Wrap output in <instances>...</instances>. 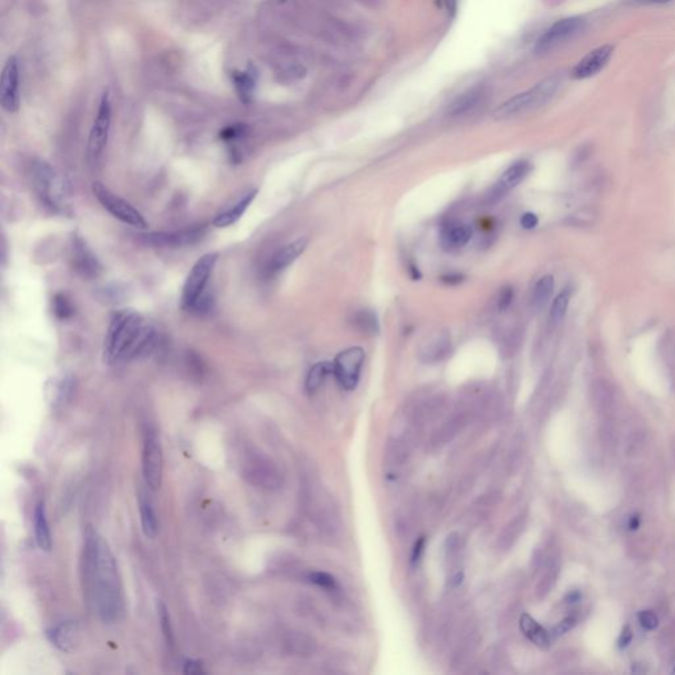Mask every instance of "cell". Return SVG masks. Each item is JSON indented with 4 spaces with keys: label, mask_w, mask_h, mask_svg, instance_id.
<instances>
[{
    "label": "cell",
    "mask_w": 675,
    "mask_h": 675,
    "mask_svg": "<svg viewBox=\"0 0 675 675\" xmlns=\"http://www.w3.org/2000/svg\"><path fill=\"white\" fill-rule=\"evenodd\" d=\"M83 574L86 594L103 622H115L123 611L122 585L107 542L91 526L85 533Z\"/></svg>",
    "instance_id": "1"
},
{
    "label": "cell",
    "mask_w": 675,
    "mask_h": 675,
    "mask_svg": "<svg viewBox=\"0 0 675 675\" xmlns=\"http://www.w3.org/2000/svg\"><path fill=\"white\" fill-rule=\"evenodd\" d=\"M157 331L134 310H117L111 315L105 338V361L122 364L151 354L156 346Z\"/></svg>",
    "instance_id": "2"
},
{
    "label": "cell",
    "mask_w": 675,
    "mask_h": 675,
    "mask_svg": "<svg viewBox=\"0 0 675 675\" xmlns=\"http://www.w3.org/2000/svg\"><path fill=\"white\" fill-rule=\"evenodd\" d=\"M218 262V253H210L199 257L193 265L182 288L180 305L184 312L206 313L213 304L208 282L213 277Z\"/></svg>",
    "instance_id": "3"
},
{
    "label": "cell",
    "mask_w": 675,
    "mask_h": 675,
    "mask_svg": "<svg viewBox=\"0 0 675 675\" xmlns=\"http://www.w3.org/2000/svg\"><path fill=\"white\" fill-rule=\"evenodd\" d=\"M32 181L37 197L48 210L55 214L69 213L70 191L66 180L53 166L43 160L32 164Z\"/></svg>",
    "instance_id": "4"
},
{
    "label": "cell",
    "mask_w": 675,
    "mask_h": 675,
    "mask_svg": "<svg viewBox=\"0 0 675 675\" xmlns=\"http://www.w3.org/2000/svg\"><path fill=\"white\" fill-rule=\"evenodd\" d=\"M558 87V77L556 75L549 77L541 81L540 83H537L534 87H531L528 91H523L514 98L506 100L501 106H499L494 112V117L496 120H508V119L523 115L531 110L541 107L554 97Z\"/></svg>",
    "instance_id": "5"
},
{
    "label": "cell",
    "mask_w": 675,
    "mask_h": 675,
    "mask_svg": "<svg viewBox=\"0 0 675 675\" xmlns=\"http://www.w3.org/2000/svg\"><path fill=\"white\" fill-rule=\"evenodd\" d=\"M91 190L94 197L98 199L103 208L107 210L114 218H117V220L142 230L148 227V222L139 210L128 203L126 199L120 198L115 193H112L100 181H95L92 184Z\"/></svg>",
    "instance_id": "6"
},
{
    "label": "cell",
    "mask_w": 675,
    "mask_h": 675,
    "mask_svg": "<svg viewBox=\"0 0 675 675\" xmlns=\"http://www.w3.org/2000/svg\"><path fill=\"white\" fill-rule=\"evenodd\" d=\"M111 120H112V105L110 98V91L105 90L100 97V106L91 127L89 143H87V157L91 164H97L100 161L102 154L107 145Z\"/></svg>",
    "instance_id": "7"
},
{
    "label": "cell",
    "mask_w": 675,
    "mask_h": 675,
    "mask_svg": "<svg viewBox=\"0 0 675 675\" xmlns=\"http://www.w3.org/2000/svg\"><path fill=\"white\" fill-rule=\"evenodd\" d=\"M310 511L318 529L327 537H335L341 531V514L329 492L314 491V496L310 497Z\"/></svg>",
    "instance_id": "8"
},
{
    "label": "cell",
    "mask_w": 675,
    "mask_h": 675,
    "mask_svg": "<svg viewBox=\"0 0 675 675\" xmlns=\"http://www.w3.org/2000/svg\"><path fill=\"white\" fill-rule=\"evenodd\" d=\"M366 352L361 347H350L341 352L333 363V373L339 386L346 390L355 389L364 364Z\"/></svg>",
    "instance_id": "9"
},
{
    "label": "cell",
    "mask_w": 675,
    "mask_h": 675,
    "mask_svg": "<svg viewBox=\"0 0 675 675\" xmlns=\"http://www.w3.org/2000/svg\"><path fill=\"white\" fill-rule=\"evenodd\" d=\"M585 28V18H578V16L558 20L537 41L536 52L540 54L549 53L551 51L557 49L558 46L566 44L579 33H582Z\"/></svg>",
    "instance_id": "10"
},
{
    "label": "cell",
    "mask_w": 675,
    "mask_h": 675,
    "mask_svg": "<svg viewBox=\"0 0 675 675\" xmlns=\"http://www.w3.org/2000/svg\"><path fill=\"white\" fill-rule=\"evenodd\" d=\"M69 261L73 270L83 279H98L103 272V267L95 253L91 251L87 243L77 234L70 238Z\"/></svg>",
    "instance_id": "11"
},
{
    "label": "cell",
    "mask_w": 675,
    "mask_h": 675,
    "mask_svg": "<svg viewBox=\"0 0 675 675\" xmlns=\"http://www.w3.org/2000/svg\"><path fill=\"white\" fill-rule=\"evenodd\" d=\"M162 447L159 437L154 432H148L145 434L144 446H143V457H142V468L145 484L152 491L159 489L162 482Z\"/></svg>",
    "instance_id": "12"
},
{
    "label": "cell",
    "mask_w": 675,
    "mask_h": 675,
    "mask_svg": "<svg viewBox=\"0 0 675 675\" xmlns=\"http://www.w3.org/2000/svg\"><path fill=\"white\" fill-rule=\"evenodd\" d=\"M0 105L9 114L20 108V66L16 55H11L0 78Z\"/></svg>",
    "instance_id": "13"
},
{
    "label": "cell",
    "mask_w": 675,
    "mask_h": 675,
    "mask_svg": "<svg viewBox=\"0 0 675 675\" xmlns=\"http://www.w3.org/2000/svg\"><path fill=\"white\" fill-rule=\"evenodd\" d=\"M612 54L613 46L610 44L599 46L594 51H591L574 66V69L571 70V78L587 80V78L594 77L607 66V63H610V60L612 58Z\"/></svg>",
    "instance_id": "14"
},
{
    "label": "cell",
    "mask_w": 675,
    "mask_h": 675,
    "mask_svg": "<svg viewBox=\"0 0 675 675\" xmlns=\"http://www.w3.org/2000/svg\"><path fill=\"white\" fill-rule=\"evenodd\" d=\"M529 171H531V164L529 162H514L512 166H509L503 173V176L496 182L495 186L491 189V193L488 196L489 202L496 203L500 199L504 198L511 190H514L520 182L525 180V177L529 174Z\"/></svg>",
    "instance_id": "15"
},
{
    "label": "cell",
    "mask_w": 675,
    "mask_h": 675,
    "mask_svg": "<svg viewBox=\"0 0 675 675\" xmlns=\"http://www.w3.org/2000/svg\"><path fill=\"white\" fill-rule=\"evenodd\" d=\"M468 417L469 415L467 412H458L451 415L447 421H445V423L441 425V427H438L432 434V441H430L432 449L440 450L454 441L458 437V434H460V432L467 426Z\"/></svg>",
    "instance_id": "16"
},
{
    "label": "cell",
    "mask_w": 675,
    "mask_h": 675,
    "mask_svg": "<svg viewBox=\"0 0 675 675\" xmlns=\"http://www.w3.org/2000/svg\"><path fill=\"white\" fill-rule=\"evenodd\" d=\"M307 238H298L296 240H293L292 243L284 245L282 248H280L279 251L270 257V262L267 265V272L270 275H276L281 270L288 268L290 264H293L304 253V251L307 250Z\"/></svg>",
    "instance_id": "17"
},
{
    "label": "cell",
    "mask_w": 675,
    "mask_h": 675,
    "mask_svg": "<svg viewBox=\"0 0 675 675\" xmlns=\"http://www.w3.org/2000/svg\"><path fill=\"white\" fill-rule=\"evenodd\" d=\"M49 642L63 652H73L78 642V625L75 622H63L46 630Z\"/></svg>",
    "instance_id": "18"
},
{
    "label": "cell",
    "mask_w": 675,
    "mask_h": 675,
    "mask_svg": "<svg viewBox=\"0 0 675 675\" xmlns=\"http://www.w3.org/2000/svg\"><path fill=\"white\" fill-rule=\"evenodd\" d=\"M259 78V72L253 63H250L245 70H235L231 73V80L234 82L235 90L239 100L245 105L253 102L255 87Z\"/></svg>",
    "instance_id": "19"
},
{
    "label": "cell",
    "mask_w": 675,
    "mask_h": 675,
    "mask_svg": "<svg viewBox=\"0 0 675 675\" xmlns=\"http://www.w3.org/2000/svg\"><path fill=\"white\" fill-rule=\"evenodd\" d=\"M256 196H257V190L256 189L247 193L245 196H243L235 203L234 206H231V208L225 210L223 213L218 214L213 220V225L216 228H225L228 225L236 223L242 218L244 213L247 211V208H250V205L253 203V199L256 198Z\"/></svg>",
    "instance_id": "20"
},
{
    "label": "cell",
    "mask_w": 675,
    "mask_h": 675,
    "mask_svg": "<svg viewBox=\"0 0 675 675\" xmlns=\"http://www.w3.org/2000/svg\"><path fill=\"white\" fill-rule=\"evenodd\" d=\"M201 238H202V230L194 228V230H186V231L173 233V234L148 235L147 240L149 243L160 245V247H181V245L194 243Z\"/></svg>",
    "instance_id": "21"
},
{
    "label": "cell",
    "mask_w": 675,
    "mask_h": 675,
    "mask_svg": "<svg viewBox=\"0 0 675 675\" xmlns=\"http://www.w3.org/2000/svg\"><path fill=\"white\" fill-rule=\"evenodd\" d=\"M484 98H486L484 89L483 87H474V89L468 90L467 92H464L462 97H459L451 105L449 114L452 117L468 115L482 105V102L484 100Z\"/></svg>",
    "instance_id": "22"
},
{
    "label": "cell",
    "mask_w": 675,
    "mask_h": 675,
    "mask_svg": "<svg viewBox=\"0 0 675 675\" xmlns=\"http://www.w3.org/2000/svg\"><path fill=\"white\" fill-rule=\"evenodd\" d=\"M75 389V378L72 375H61L52 378L48 386L46 393L53 405H63L70 397Z\"/></svg>",
    "instance_id": "23"
},
{
    "label": "cell",
    "mask_w": 675,
    "mask_h": 675,
    "mask_svg": "<svg viewBox=\"0 0 675 675\" xmlns=\"http://www.w3.org/2000/svg\"><path fill=\"white\" fill-rule=\"evenodd\" d=\"M33 526H35V540L37 546L44 551L52 549V536L49 523L46 519V508L44 501H40L33 512Z\"/></svg>",
    "instance_id": "24"
},
{
    "label": "cell",
    "mask_w": 675,
    "mask_h": 675,
    "mask_svg": "<svg viewBox=\"0 0 675 675\" xmlns=\"http://www.w3.org/2000/svg\"><path fill=\"white\" fill-rule=\"evenodd\" d=\"M139 508H140V520H142L145 537L152 540L157 536L159 521H157V514L154 512L152 501L145 494L139 496Z\"/></svg>",
    "instance_id": "25"
},
{
    "label": "cell",
    "mask_w": 675,
    "mask_h": 675,
    "mask_svg": "<svg viewBox=\"0 0 675 675\" xmlns=\"http://www.w3.org/2000/svg\"><path fill=\"white\" fill-rule=\"evenodd\" d=\"M525 526H526V519L523 516H519L512 521L508 522L497 538V548L501 551H506L514 548V543L519 541L525 531Z\"/></svg>",
    "instance_id": "26"
},
{
    "label": "cell",
    "mask_w": 675,
    "mask_h": 675,
    "mask_svg": "<svg viewBox=\"0 0 675 675\" xmlns=\"http://www.w3.org/2000/svg\"><path fill=\"white\" fill-rule=\"evenodd\" d=\"M520 628L523 634L540 648H548L550 645V636L546 630L541 627L529 615H522L520 619Z\"/></svg>",
    "instance_id": "27"
},
{
    "label": "cell",
    "mask_w": 675,
    "mask_h": 675,
    "mask_svg": "<svg viewBox=\"0 0 675 675\" xmlns=\"http://www.w3.org/2000/svg\"><path fill=\"white\" fill-rule=\"evenodd\" d=\"M472 231L466 225H450L445 227L442 240L449 248H460L469 242Z\"/></svg>",
    "instance_id": "28"
},
{
    "label": "cell",
    "mask_w": 675,
    "mask_h": 675,
    "mask_svg": "<svg viewBox=\"0 0 675 675\" xmlns=\"http://www.w3.org/2000/svg\"><path fill=\"white\" fill-rule=\"evenodd\" d=\"M554 285H556L554 277L550 275H546L537 281L531 293V305L536 310H541L548 305L550 297L554 292Z\"/></svg>",
    "instance_id": "29"
},
{
    "label": "cell",
    "mask_w": 675,
    "mask_h": 675,
    "mask_svg": "<svg viewBox=\"0 0 675 675\" xmlns=\"http://www.w3.org/2000/svg\"><path fill=\"white\" fill-rule=\"evenodd\" d=\"M333 372V364L329 363H317L307 372L305 378V389L307 393H315L324 386L327 375Z\"/></svg>",
    "instance_id": "30"
},
{
    "label": "cell",
    "mask_w": 675,
    "mask_h": 675,
    "mask_svg": "<svg viewBox=\"0 0 675 675\" xmlns=\"http://www.w3.org/2000/svg\"><path fill=\"white\" fill-rule=\"evenodd\" d=\"M352 324L361 333L369 334V335L378 333V317L371 310H361L355 313L352 318Z\"/></svg>",
    "instance_id": "31"
},
{
    "label": "cell",
    "mask_w": 675,
    "mask_h": 675,
    "mask_svg": "<svg viewBox=\"0 0 675 675\" xmlns=\"http://www.w3.org/2000/svg\"><path fill=\"white\" fill-rule=\"evenodd\" d=\"M571 299V289H563L558 296L554 299L551 312H550V321L551 324H557L562 322L565 315L568 313V305Z\"/></svg>",
    "instance_id": "32"
},
{
    "label": "cell",
    "mask_w": 675,
    "mask_h": 675,
    "mask_svg": "<svg viewBox=\"0 0 675 675\" xmlns=\"http://www.w3.org/2000/svg\"><path fill=\"white\" fill-rule=\"evenodd\" d=\"M52 309H53V314L61 321L69 319L74 314L72 299L63 293H57L54 296L52 299Z\"/></svg>",
    "instance_id": "33"
},
{
    "label": "cell",
    "mask_w": 675,
    "mask_h": 675,
    "mask_svg": "<svg viewBox=\"0 0 675 675\" xmlns=\"http://www.w3.org/2000/svg\"><path fill=\"white\" fill-rule=\"evenodd\" d=\"M558 563L556 559H551L548 568L545 571L543 576L541 578L540 583L537 585V594L540 597H543L545 595L550 592L551 587L556 583V579L558 576Z\"/></svg>",
    "instance_id": "34"
},
{
    "label": "cell",
    "mask_w": 675,
    "mask_h": 675,
    "mask_svg": "<svg viewBox=\"0 0 675 675\" xmlns=\"http://www.w3.org/2000/svg\"><path fill=\"white\" fill-rule=\"evenodd\" d=\"M157 612H159V622L161 627L162 634L166 639V642L169 645H173L174 639H173V629H171V615L168 612L166 605L162 602H159L157 604Z\"/></svg>",
    "instance_id": "35"
},
{
    "label": "cell",
    "mask_w": 675,
    "mask_h": 675,
    "mask_svg": "<svg viewBox=\"0 0 675 675\" xmlns=\"http://www.w3.org/2000/svg\"><path fill=\"white\" fill-rule=\"evenodd\" d=\"M522 455H523V442L522 440H514L511 446V450L508 452V459H506V466L511 472H514L520 466Z\"/></svg>",
    "instance_id": "36"
},
{
    "label": "cell",
    "mask_w": 675,
    "mask_h": 675,
    "mask_svg": "<svg viewBox=\"0 0 675 675\" xmlns=\"http://www.w3.org/2000/svg\"><path fill=\"white\" fill-rule=\"evenodd\" d=\"M309 580L313 583V585H317L321 588H324L327 591H335L338 588L336 585V582L334 579L333 576L326 574V573H321V571H315V573H310L309 575Z\"/></svg>",
    "instance_id": "37"
},
{
    "label": "cell",
    "mask_w": 675,
    "mask_h": 675,
    "mask_svg": "<svg viewBox=\"0 0 675 675\" xmlns=\"http://www.w3.org/2000/svg\"><path fill=\"white\" fill-rule=\"evenodd\" d=\"M247 131H248V127L245 124H234V126L227 127L223 131H220V139L225 140L227 143H235L240 139H243L244 136L247 135Z\"/></svg>",
    "instance_id": "38"
},
{
    "label": "cell",
    "mask_w": 675,
    "mask_h": 675,
    "mask_svg": "<svg viewBox=\"0 0 675 675\" xmlns=\"http://www.w3.org/2000/svg\"><path fill=\"white\" fill-rule=\"evenodd\" d=\"M639 622L642 628L653 630L658 627V617L653 611H644L639 615Z\"/></svg>",
    "instance_id": "39"
},
{
    "label": "cell",
    "mask_w": 675,
    "mask_h": 675,
    "mask_svg": "<svg viewBox=\"0 0 675 675\" xmlns=\"http://www.w3.org/2000/svg\"><path fill=\"white\" fill-rule=\"evenodd\" d=\"M514 289L511 287H505V288L500 290V294H499V299H497V304H499V309L501 312L506 310L508 307H511V304L514 302Z\"/></svg>",
    "instance_id": "40"
},
{
    "label": "cell",
    "mask_w": 675,
    "mask_h": 675,
    "mask_svg": "<svg viewBox=\"0 0 675 675\" xmlns=\"http://www.w3.org/2000/svg\"><path fill=\"white\" fill-rule=\"evenodd\" d=\"M184 673L188 675H199L205 674L206 671L203 670V666L199 661L190 659V661H186L185 665H184Z\"/></svg>",
    "instance_id": "41"
},
{
    "label": "cell",
    "mask_w": 675,
    "mask_h": 675,
    "mask_svg": "<svg viewBox=\"0 0 675 675\" xmlns=\"http://www.w3.org/2000/svg\"><path fill=\"white\" fill-rule=\"evenodd\" d=\"M538 222H540V220H538V216H536V214H533V213H525V214L521 216V220H520V223H521L522 227H523L525 230H533V228H536V227L538 225Z\"/></svg>",
    "instance_id": "42"
},
{
    "label": "cell",
    "mask_w": 675,
    "mask_h": 675,
    "mask_svg": "<svg viewBox=\"0 0 675 675\" xmlns=\"http://www.w3.org/2000/svg\"><path fill=\"white\" fill-rule=\"evenodd\" d=\"M573 627H574V620L568 617V619H565L563 622H559L553 633H554V636H562V634H565L566 632L571 629Z\"/></svg>",
    "instance_id": "43"
},
{
    "label": "cell",
    "mask_w": 675,
    "mask_h": 675,
    "mask_svg": "<svg viewBox=\"0 0 675 675\" xmlns=\"http://www.w3.org/2000/svg\"><path fill=\"white\" fill-rule=\"evenodd\" d=\"M633 639V632L630 629L629 627H625L624 630L622 632V636H620V639H619V647L620 648H625L628 647L630 644V641Z\"/></svg>",
    "instance_id": "44"
},
{
    "label": "cell",
    "mask_w": 675,
    "mask_h": 675,
    "mask_svg": "<svg viewBox=\"0 0 675 675\" xmlns=\"http://www.w3.org/2000/svg\"><path fill=\"white\" fill-rule=\"evenodd\" d=\"M463 276L462 275H458V273H450V275H446L442 277V281L446 282V284H450V285H455V284H459L463 281Z\"/></svg>",
    "instance_id": "45"
},
{
    "label": "cell",
    "mask_w": 675,
    "mask_h": 675,
    "mask_svg": "<svg viewBox=\"0 0 675 675\" xmlns=\"http://www.w3.org/2000/svg\"><path fill=\"white\" fill-rule=\"evenodd\" d=\"M633 4H641V6H652V4H667L673 0H630Z\"/></svg>",
    "instance_id": "46"
},
{
    "label": "cell",
    "mask_w": 675,
    "mask_h": 675,
    "mask_svg": "<svg viewBox=\"0 0 675 675\" xmlns=\"http://www.w3.org/2000/svg\"><path fill=\"white\" fill-rule=\"evenodd\" d=\"M442 3H443L446 7H447V9H449L450 12H455L458 0H442Z\"/></svg>",
    "instance_id": "47"
},
{
    "label": "cell",
    "mask_w": 675,
    "mask_h": 675,
    "mask_svg": "<svg viewBox=\"0 0 675 675\" xmlns=\"http://www.w3.org/2000/svg\"><path fill=\"white\" fill-rule=\"evenodd\" d=\"M423 549V540L420 541L417 545H415V554H413V560H417L420 558V554Z\"/></svg>",
    "instance_id": "48"
}]
</instances>
